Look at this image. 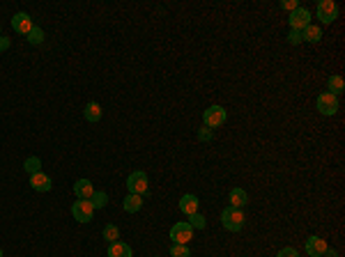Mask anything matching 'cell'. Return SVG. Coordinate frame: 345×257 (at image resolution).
<instances>
[{
  "mask_svg": "<svg viewBox=\"0 0 345 257\" xmlns=\"http://www.w3.org/2000/svg\"><path fill=\"white\" fill-rule=\"evenodd\" d=\"M281 7H283V10L295 12L297 7H299V3H297V0H283V3H281Z\"/></svg>",
  "mask_w": 345,
  "mask_h": 257,
  "instance_id": "83f0119b",
  "label": "cell"
},
{
  "mask_svg": "<svg viewBox=\"0 0 345 257\" xmlns=\"http://www.w3.org/2000/svg\"><path fill=\"white\" fill-rule=\"evenodd\" d=\"M198 138H200V140H205V143H207V140H212L214 136H212L210 128H200V131H198Z\"/></svg>",
  "mask_w": 345,
  "mask_h": 257,
  "instance_id": "f1b7e54d",
  "label": "cell"
},
{
  "mask_svg": "<svg viewBox=\"0 0 345 257\" xmlns=\"http://www.w3.org/2000/svg\"><path fill=\"white\" fill-rule=\"evenodd\" d=\"M325 250H327V243L322 237H315L313 234V237L306 239V255L309 257H322Z\"/></svg>",
  "mask_w": 345,
  "mask_h": 257,
  "instance_id": "9c48e42d",
  "label": "cell"
},
{
  "mask_svg": "<svg viewBox=\"0 0 345 257\" xmlns=\"http://www.w3.org/2000/svg\"><path fill=\"white\" fill-rule=\"evenodd\" d=\"M225 117H228V113H225L223 106H210V108L203 113V122H205L207 128L221 126V124L225 122Z\"/></svg>",
  "mask_w": 345,
  "mask_h": 257,
  "instance_id": "3957f363",
  "label": "cell"
},
{
  "mask_svg": "<svg viewBox=\"0 0 345 257\" xmlns=\"http://www.w3.org/2000/svg\"><path fill=\"white\" fill-rule=\"evenodd\" d=\"M170 239H173V243H189L191 239H194V228H191L186 221L175 223V225L170 228Z\"/></svg>",
  "mask_w": 345,
  "mask_h": 257,
  "instance_id": "277c9868",
  "label": "cell"
},
{
  "mask_svg": "<svg viewBox=\"0 0 345 257\" xmlns=\"http://www.w3.org/2000/svg\"><path fill=\"white\" fill-rule=\"evenodd\" d=\"M127 188H129V193H136V195H145L147 188H150V184H147V175L143 173V170L131 173L129 177H127Z\"/></svg>",
  "mask_w": 345,
  "mask_h": 257,
  "instance_id": "7a4b0ae2",
  "label": "cell"
},
{
  "mask_svg": "<svg viewBox=\"0 0 345 257\" xmlns=\"http://www.w3.org/2000/svg\"><path fill=\"white\" fill-rule=\"evenodd\" d=\"M170 257H191V250L186 243H173L170 246Z\"/></svg>",
  "mask_w": 345,
  "mask_h": 257,
  "instance_id": "7402d4cb",
  "label": "cell"
},
{
  "mask_svg": "<svg viewBox=\"0 0 345 257\" xmlns=\"http://www.w3.org/2000/svg\"><path fill=\"white\" fill-rule=\"evenodd\" d=\"M318 110H320L322 115H336L338 113V97H334V94L329 92H322L320 97H318Z\"/></svg>",
  "mask_w": 345,
  "mask_h": 257,
  "instance_id": "52a82bcc",
  "label": "cell"
},
{
  "mask_svg": "<svg viewBox=\"0 0 345 257\" xmlns=\"http://www.w3.org/2000/svg\"><path fill=\"white\" fill-rule=\"evenodd\" d=\"M74 193L79 200H90L92 193H95V188H92V182L90 179H79V182L74 184Z\"/></svg>",
  "mask_w": 345,
  "mask_h": 257,
  "instance_id": "7c38bea8",
  "label": "cell"
},
{
  "mask_svg": "<svg viewBox=\"0 0 345 257\" xmlns=\"http://www.w3.org/2000/svg\"><path fill=\"white\" fill-rule=\"evenodd\" d=\"M221 221H223V228L228 230V232H240L242 228H244V213H242V209H235V207H225L223 213H221Z\"/></svg>",
  "mask_w": 345,
  "mask_h": 257,
  "instance_id": "6da1fadb",
  "label": "cell"
},
{
  "mask_svg": "<svg viewBox=\"0 0 345 257\" xmlns=\"http://www.w3.org/2000/svg\"><path fill=\"white\" fill-rule=\"evenodd\" d=\"M288 41H290V44H301V32H299V30H290Z\"/></svg>",
  "mask_w": 345,
  "mask_h": 257,
  "instance_id": "484cf974",
  "label": "cell"
},
{
  "mask_svg": "<svg viewBox=\"0 0 345 257\" xmlns=\"http://www.w3.org/2000/svg\"><path fill=\"white\" fill-rule=\"evenodd\" d=\"M325 257H336V250H331V248H327V250H325Z\"/></svg>",
  "mask_w": 345,
  "mask_h": 257,
  "instance_id": "4dcf8cb0",
  "label": "cell"
},
{
  "mask_svg": "<svg viewBox=\"0 0 345 257\" xmlns=\"http://www.w3.org/2000/svg\"><path fill=\"white\" fill-rule=\"evenodd\" d=\"M186 223H189V225H191V228H194V230H203V228H205V225H207L205 216H200L198 211H196V213H191V216H189V221H186Z\"/></svg>",
  "mask_w": 345,
  "mask_h": 257,
  "instance_id": "cb8c5ba5",
  "label": "cell"
},
{
  "mask_svg": "<svg viewBox=\"0 0 345 257\" xmlns=\"http://www.w3.org/2000/svg\"><path fill=\"white\" fill-rule=\"evenodd\" d=\"M90 204H92V209H104L106 204H108V195H106L104 191H95L92 193V198H90Z\"/></svg>",
  "mask_w": 345,
  "mask_h": 257,
  "instance_id": "ffe728a7",
  "label": "cell"
},
{
  "mask_svg": "<svg viewBox=\"0 0 345 257\" xmlns=\"http://www.w3.org/2000/svg\"><path fill=\"white\" fill-rule=\"evenodd\" d=\"M276 257H299V252H297L295 248H283V250H279Z\"/></svg>",
  "mask_w": 345,
  "mask_h": 257,
  "instance_id": "4316f807",
  "label": "cell"
},
{
  "mask_svg": "<svg viewBox=\"0 0 345 257\" xmlns=\"http://www.w3.org/2000/svg\"><path fill=\"white\" fill-rule=\"evenodd\" d=\"M30 186L35 188V191H40V193H46V191H51L53 182H51L49 175L37 173V175H30Z\"/></svg>",
  "mask_w": 345,
  "mask_h": 257,
  "instance_id": "8fae6325",
  "label": "cell"
},
{
  "mask_svg": "<svg viewBox=\"0 0 345 257\" xmlns=\"http://www.w3.org/2000/svg\"><path fill=\"white\" fill-rule=\"evenodd\" d=\"M10 49V39L7 37H0V51H7Z\"/></svg>",
  "mask_w": 345,
  "mask_h": 257,
  "instance_id": "f546056e",
  "label": "cell"
},
{
  "mask_svg": "<svg viewBox=\"0 0 345 257\" xmlns=\"http://www.w3.org/2000/svg\"><path fill=\"white\" fill-rule=\"evenodd\" d=\"M134 250H131L129 243H122V241H115L108 243V257H131Z\"/></svg>",
  "mask_w": 345,
  "mask_h": 257,
  "instance_id": "4fadbf2b",
  "label": "cell"
},
{
  "mask_svg": "<svg viewBox=\"0 0 345 257\" xmlns=\"http://www.w3.org/2000/svg\"><path fill=\"white\" fill-rule=\"evenodd\" d=\"M0 37H3V28H0Z\"/></svg>",
  "mask_w": 345,
  "mask_h": 257,
  "instance_id": "d6a6232c",
  "label": "cell"
},
{
  "mask_svg": "<svg viewBox=\"0 0 345 257\" xmlns=\"http://www.w3.org/2000/svg\"><path fill=\"white\" fill-rule=\"evenodd\" d=\"M249 204V195H246L244 188H233L230 191V207H235V209H242Z\"/></svg>",
  "mask_w": 345,
  "mask_h": 257,
  "instance_id": "5bb4252c",
  "label": "cell"
},
{
  "mask_svg": "<svg viewBox=\"0 0 345 257\" xmlns=\"http://www.w3.org/2000/svg\"><path fill=\"white\" fill-rule=\"evenodd\" d=\"M198 198L196 195H182V200H180V209H182V213H186V216H191V213H196L198 211Z\"/></svg>",
  "mask_w": 345,
  "mask_h": 257,
  "instance_id": "e0dca14e",
  "label": "cell"
},
{
  "mask_svg": "<svg viewBox=\"0 0 345 257\" xmlns=\"http://www.w3.org/2000/svg\"><path fill=\"white\" fill-rule=\"evenodd\" d=\"M28 41H30V44H42V41H44V30L32 25V30L28 32Z\"/></svg>",
  "mask_w": 345,
  "mask_h": 257,
  "instance_id": "d4e9b609",
  "label": "cell"
},
{
  "mask_svg": "<svg viewBox=\"0 0 345 257\" xmlns=\"http://www.w3.org/2000/svg\"><path fill=\"white\" fill-rule=\"evenodd\" d=\"M0 257H3V248H0Z\"/></svg>",
  "mask_w": 345,
  "mask_h": 257,
  "instance_id": "1f68e13d",
  "label": "cell"
},
{
  "mask_svg": "<svg viewBox=\"0 0 345 257\" xmlns=\"http://www.w3.org/2000/svg\"><path fill=\"white\" fill-rule=\"evenodd\" d=\"M336 16H338V5L334 0H320L318 3V19L322 23H331V21H336Z\"/></svg>",
  "mask_w": 345,
  "mask_h": 257,
  "instance_id": "8992f818",
  "label": "cell"
},
{
  "mask_svg": "<svg viewBox=\"0 0 345 257\" xmlns=\"http://www.w3.org/2000/svg\"><path fill=\"white\" fill-rule=\"evenodd\" d=\"M83 115H85V119H88V122H99V119H101V106L97 104V101H90V104L85 106Z\"/></svg>",
  "mask_w": 345,
  "mask_h": 257,
  "instance_id": "ac0fdd59",
  "label": "cell"
},
{
  "mask_svg": "<svg viewBox=\"0 0 345 257\" xmlns=\"http://www.w3.org/2000/svg\"><path fill=\"white\" fill-rule=\"evenodd\" d=\"M23 168L28 170L30 175H37V173H42V161L37 156H30V158H25V163H23Z\"/></svg>",
  "mask_w": 345,
  "mask_h": 257,
  "instance_id": "603a6c76",
  "label": "cell"
},
{
  "mask_svg": "<svg viewBox=\"0 0 345 257\" xmlns=\"http://www.w3.org/2000/svg\"><path fill=\"white\" fill-rule=\"evenodd\" d=\"M71 213H74V221H79V223H90V221H92V213H95V209H92L90 200H79V202L71 204Z\"/></svg>",
  "mask_w": 345,
  "mask_h": 257,
  "instance_id": "5b68a950",
  "label": "cell"
},
{
  "mask_svg": "<svg viewBox=\"0 0 345 257\" xmlns=\"http://www.w3.org/2000/svg\"><path fill=\"white\" fill-rule=\"evenodd\" d=\"M290 30H304L306 25H311V12L304 10V7H297L295 12H290Z\"/></svg>",
  "mask_w": 345,
  "mask_h": 257,
  "instance_id": "ba28073f",
  "label": "cell"
},
{
  "mask_svg": "<svg viewBox=\"0 0 345 257\" xmlns=\"http://www.w3.org/2000/svg\"><path fill=\"white\" fill-rule=\"evenodd\" d=\"M322 39V30L318 25H306L301 30V41H309V44H318Z\"/></svg>",
  "mask_w": 345,
  "mask_h": 257,
  "instance_id": "2e32d148",
  "label": "cell"
},
{
  "mask_svg": "<svg viewBox=\"0 0 345 257\" xmlns=\"http://www.w3.org/2000/svg\"><path fill=\"white\" fill-rule=\"evenodd\" d=\"M104 239L108 243H115V241H120V230H118V225H106L104 228Z\"/></svg>",
  "mask_w": 345,
  "mask_h": 257,
  "instance_id": "44dd1931",
  "label": "cell"
},
{
  "mask_svg": "<svg viewBox=\"0 0 345 257\" xmlns=\"http://www.w3.org/2000/svg\"><path fill=\"white\" fill-rule=\"evenodd\" d=\"M327 88H329V94H334V97H338V94L343 92L345 83H343V78H340L338 74H331V76H329V80H327Z\"/></svg>",
  "mask_w": 345,
  "mask_h": 257,
  "instance_id": "d6986e66",
  "label": "cell"
},
{
  "mask_svg": "<svg viewBox=\"0 0 345 257\" xmlns=\"http://www.w3.org/2000/svg\"><path fill=\"white\" fill-rule=\"evenodd\" d=\"M12 28L16 30V32H21V35H28L32 30V19L25 12H19V14L12 16Z\"/></svg>",
  "mask_w": 345,
  "mask_h": 257,
  "instance_id": "30bf717a",
  "label": "cell"
},
{
  "mask_svg": "<svg viewBox=\"0 0 345 257\" xmlns=\"http://www.w3.org/2000/svg\"><path fill=\"white\" fill-rule=\"evenodd\" d=\"M122 207H125L127 213H136L140 211V207H143V195H136V193H129L125 198V202H122Z\"/></svg>",
  "mask_w": 345,
  "mask_h": 257,
  "instance_id": "9a60e30c",
  "label": "cell"
}]
</instances>
